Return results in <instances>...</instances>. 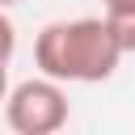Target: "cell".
Returning <instances> with one entry per match:
<instances>
[{
    "mask_svg": "<svg viewBox=\"0 0 135 135\" xmlns=\"http://www.w3.org/2000/svg\"><path fill=\"white\" fill-rule=\"evenodd\" d=\"M122 46L105 17L51 21L34 38V68L59 84H101L118 72Z\"/></svg>",
    "mask_w": 135,
    "mask_h": 135,
    "instance_id": "6da1fadb",
    "label": "cell"
},
{
    "mask_svg": "<svg viewBox=\"0 0 135 135\" xmlns=\"http://www.w3.org/2000/svg\"><path fill=\"white\" fill-rule=\"evenodd\" d=\"M4 122L17 135H55L68 127V93L51 76H30L4 93Z\"/></svg>",
    "mask_w": 135,
    "mask_h": 135,
    "instance_id": "7a4b0ae2",
    "label": "cell"
},
{
    "mask_svg": "<svg viewBox=\"0 0 135 135\" xmlns=\"http://www.w3.org/2000/svg\"><path fill=\"white\" fill-rule=\"evenodd\" d=\"M101 17H105V13H101ZM105 21H110L122 55H135V13H118V17H105Z\"/></svg>",
    "mask_w": 135,
    "mask_h": 135,
    "instance_id": "3957f363",
    "label": "cell"
},
{
    "mask_svg": "<svg viewBox=\"0 0 135 135\" xmlns=\"http://www.w3.org/2000/svg\"><path fill=\"white\" fill-rule=\"evenodd\" d=\"M13 51H17V25L8 21V13L0 8V59L8 63L13 59Z\"/></svg>",
    "mask_w": 135,
    "mask_h": 135,
    "instance_id": "277c9868",
    "label": "cell"
},
{
    "mask_svg": "<svg viewBox=\"0 0 135 135\" xmlns=\"http://www.w3.org/2000/svg\"><path fill=\"white\" fill-rule=\"evenodd\" d=\"M105 8V17H118V13H135V0H97Z\"/></svg>",
    "mask_w": 135,
    "mask_h": 135,
    "instance_id": "5b68a950",
    "label": "cell"
},
{
    "mask_svg": "<svg viewBox=\"0 0 135 135\" xmlns=\"http://www.w3.org/2000/svg\"><path fill=\"white\" fill-rule=\"evenodd\" d=\"M4 93H8V63L0 59V105H4Z\"/></svg>",
    "mask_w": 135,
    "mask_h": 135,
    "instance_id": "8992f818",
    "label": "cell"
},
{
    "mask_svg": "<svg viewBox=\"0 0 135 135\" xmlns=\"http://www.w3.org/2000/svg\"><path fill=\"white\" fill-rule=\"evenodd\" d=\"M8 4H17V0H0V8H8Z\"/></svg>",
    "mask_w": 135,
    "mask_h": 135,
    "instance_id": "52a82bcc",
    "label": "cell"
}]
</instances>
